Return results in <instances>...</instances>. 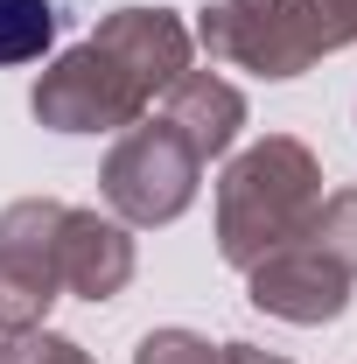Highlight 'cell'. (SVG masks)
<instances>
[{
    "mask_svg": "<svg viewBox=\"0 0 357 364\" xmlns=\"http://www.w3.org/2000/svg\"><path fill=\"white\" fill-rule=\"evenodd\" d=\"M161 119L196 147V161H218V154H231V140L245 127V91L224 85L218 70H182L161 91Z\"/></svg>",
    "mask_w": 357,
    "mask_h": 364,
    "instance_id": "cell-8",
    "label": "cell"
},
{
    "mask_svg": "<svg viewBox=\"0 0 357 364\" xmlns=\"http://www.w3.org/2000/svg\"><path fill=\"white\" fill-rule=\"evenodd\" d=\"M0 364H91L85 343L56 336V329H7L0 336Z\"/></svg>",
    "mask_w": 357,
    "mask_h": 364,
    "instance_id": "cell-11",
    "label": "cell"
},
{
    "mask_svg": "<svg viewBox=\"0 0 357 364\" xmlns=\"http://www.w3.org/2000/svg\"><path fill=\"white\" fill-rule=\"evenodd\" d=\"M196 36L218 63L252 70V77H302L329 49H343L322 0H218L203 7Z\"/></svg>",
    "mask_w": 357,
    "mask_h": 364,
    "instance_id": "cell-4",
    "label": "cell"
},
{
    "mask_svg": "<svg viewBox=\"0 0 357 364\" xmlns=\"http://www.w3.org/2000/svg\"><path fill=\"white\" fill-rule=\"evenodd\" d=\"M56 225H63L56 196H21V203L0 210V336L43 329V316L56 309V294H63Z\"/></svg>",
    "mask_w": 357,
    "mask_h": 364,
    "instance_id": "cell-6",
    "label": "cell"
},
{
    "mask_svg": "<svg viewBox=\"0 0 357 364\" xmlns=\"http://www.w3.org/2000/svg\"><path fill=\"white\" fill-rule=\"evenodd\" d=\"M189 70V28L169 7H119L49 63L28 105L49 134H127Z\"/></svg>",
    "mask_w": 357,
    "mask_h": 364,
    "instance_id": "cell-1",
    "label": "cell"
},
{
    "mask_svg": "<svg viewBox=\"0 0 357 364\" xmlns=\"http://www.w3.org/2000/svg\"><path fill=\"white\" fill-rule=\"evenodd\" d=\"M134 364H224V343L196 336V329H147Z\"/></svg>",
    "mask_w": 357,
    "mask_h": 364,
    "instance_id": "cell-10",
    "label": "cell"
},
{
    "mask_svg": "<svg viewBox=\"0 0 357 364\" xmlns=\"http://www.w3.org/2000/svg\"><path fill=\"white\" fill-rule=\"evenodd\" d=\"M56 43V0H0V70L36 63Z\"/></svg>",
    "mask_w": 357,
    "mask_h": 364,
    "instance_id": "cell-9",
    "label": "cell"
},
{
    "mask_svg": "<svg viewBox=\"0 0 357 364\" xmlns=\"http://www.w3.org/2000/svg\"><path fill=\"white\" fill-rule=\"evenodd\" d=\"M322 7H329L336 36H343V43H357V0H322Z\"/></svg>",
    "mask_w": 357,
    "mask_h": 364,
    "instance_id": "cell-12",
    "label": "cell"
},
{
    "mask_svg": "<svg viewBox=\"0 0 357 364\" xmlns=\"http://www.w3.org/2000/svg\"><path fill=\"white\" fill-rule=\"evenodd\" d=\"M322 203V161L294 134H267L245 154H231L218 182V252L245 273L280 238H294L302 218Z\"/></svg>",
    "mask_w": 357,
    "mask_h": 364,
    "instance_id": "cell-3",
    "label": "cell"
},
{
    "mask_svg": "<svg viewBox=\"0 0 357 364\" xmlns=\"http://www.w3.org/2000/svg\"><path fill=\"white\" fill-rule=\"evenodd\" d=\"M196 182H203L196 147L169 119H134L98 168V196L112 203L119 225H176L196 203Z\"/></svg>",
    "mask_w": 357,
    "mask_h": 364,
    "instance_id": "cell-5",
    "label": "cell"
},
{
    "mask_svg": "<svg viewBox=\"0 0 357 364\" xmlns=\"http://www.w3.org/2000/svg\"><path fill=\"white\" fill-rule=\"evenodd\" d=\"M351 287H357V189H336L322 196L294 238H280L267 259L245 267V294L252 309H267L280 322H336L351 309Z\"/></svg>",
    "mask_w": 357,
    "mask_h": 364,
    "instance_id": "cell-2",
    "label": "cell"
},
{
    "mask_svg": "<svg viewBox=\"0 0 357 364\" xmlns=\"http://www.w3.org/2000/svg\"><path fill=\"white\" fill-rule=\"evenodd\" d=\"M56 273H63V294L112 301V294L134 280V238H127V225L63 203V225H56Z\"/></svg>",
    "mask_w": 357,
    "mask_h": 364,
    "instance_id": "cell-7",
    "label": "cell"
}]
</instances>
